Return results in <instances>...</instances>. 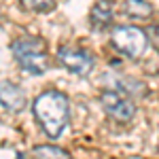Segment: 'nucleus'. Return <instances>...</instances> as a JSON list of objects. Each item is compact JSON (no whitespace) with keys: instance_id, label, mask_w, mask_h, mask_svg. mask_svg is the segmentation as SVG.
<instances>
[{"instance_id":"f257e3e1","label":"nucleus","mask_w":159,"mask_h":159,"mask_svg":"<svg viewBox=\"0 0 159 159\" xmlns=\"http://www.w3.org/2000/svg\"><path fill=\"white\" fill-rule=\"evenodd\" d=\"M32 112L40 129L49 138H57L70 121V100L57 89H47L40 96H36L32 104Z\"/></svg>"},{"instance_id":"9b49d317","label":"nucleus","mask_w":159,"mask_h":159,"mask_svg":"<svg viewBox=\"0 0 159 159\" xmlns=\"http://www.w3.org/2000/svg\"><path fill=\"white\" fill-rule=\"evenodd\" d=\"M147 36L151 40V45L155 47V51H159V25H148Z\"/></svg>"},{"instance_id":"423d86ee","label":"nucleus","mask_w":159,"mask_h":159,"mask_svg":"<svg viewBox=\"0 0 159 159\" xmlns=\"http://www.w3.org/2000/svg\"><path fill=\"white\" fill-rule=\"evenodd\" d=\"M0 106H4L11 112H19L25 106V96L21 87L11 83V81H2L0 83Z\"/></svg>"},{"instance_id":"6e6552de","label":"nucleus","mask_w":159,"mask_h":159,"mask_svg":"<svg viewBox=\"0 0 159 159\" xmlns=\"http://www.w3.org/2000/svg\"><path fill=\"white\" fill-rule=\"evenodd\" d=\"M123 11H125V15H129L134 19H147L153 15V7L147 0H125Z\"/></svg>"},{"instance_id":"f03ea898","label":"nucleus","mask_w":159,"mask_h":159,"mask_svg":"<svg viewBox=\"0 0 159 159\" xmlns=\"http://www.w3.org/2000/svg\"><path fill=\"white\" fill-rule=\"evenodd\" d=\"M11 51L15 61L30 74H45L49 68V57L45 43L36 36H21L11 43Z\"/></svg>"},{"instance_id":"20e7f679","label":"nucleus","mask_w":159,"mask_h":159,"mask_svg":"<svg viewBox=\"0 0 159 159\" xmlns=\"http://www.w3.org/2000/svg\"><path fill=\"white\" fill-rule=\"evenodd\" d=\"M100 102H102V108H104L106 115H110L112 119H117V121H121V123L132 121V117H134V112H136L134 102L127 98L125 93L115 91V89L102 91Z\"/></svg>"},{"instance_id":"9d476101","label":"nucleus","mask_w":159,"mask_h":159,"mask_svg":"<svg viewBox=\"0 0 159 159\" xmlns=\"http://www.w3.org/2000/svg\"><path fill=\"white\" fill-rule=\"evenodd\" d=\"M32 155L34 157H68V153L57 147H34Z\"/></svg>"},{"instance_id":"7ed1b4c3","label":"nucleus","mask_w":159,"mask_h":159,"mask_svg":"<svg viewBox=\"0 0 159 159\" xmlns=\"http://www.w3.org/2000/svg\"><path fill=\"white\" fill-rule=\"evenodd\" d=\"M110 43L123 55L140 57L148 45V36L144 30H140L136 25H117L110 34Z\"/></svg>"},{"instance_id":"1a4fd4ad","label":"nucleus","mask_w":159,"mask_h":159,"mask_svg":"<svg viewBox=\"0 0 159 159\" xmlns=\"http://www.w3.org/2000/svg\"><path fill=\"white\" fill-rule=\"evenodd\" d=\"M21 7L32 13H47L55 7V0H19Z\"/></svg>"},{"instance_id":"39448f33","label":"nucleus","mask_w":159,"mask_h":159,"mask_svg":"<svg viewBox=\"0 0 159 159\" xmlns=\"http://www.w3.org/2000/svg\"><path fill=\"white\" fill-rule=\"evenodd\" d=\"M57 61L66 70L79 74V76H87L96 66V60L89 51L76 49V47H60L57 49Z\"/></svg>"},{"instance_id":"0eeeda50","label":"nucleus","mask_w":159,"mask_h":159,"mask_svg":"<svg viewBox=\"0 0 159 159\" xmlns=\"http://www.w3.org/2000/svg\"><path fill=\"white\" fill-rule=\"evenodd\" d=\"M89 21L96 30H104L108 28L110 21H112V2L108 0H100L93 4V9L89 13Z\"/></svg>"}]
</instances>
